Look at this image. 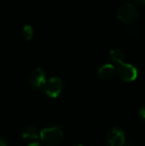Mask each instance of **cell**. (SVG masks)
<instances>
[{
  "mask_svg": "<svg viewBox=\"0 0 145 146\" xmlns=\"http://www.w3.org/2000/svg\"><path fill=\"white\" fill-rule=\"evenodd\" d=\"M39 137L44 145L56 146L62 142L63 134L60 128L56 127H51L44 128L39 133Z\"/></svg>",
  "mask_w": 145,
  "mask_h": 146,
  "instance_id": "1",
  "label": "cell"
},
{
  "mask_svg": "<svg viewBox=\"0 0 145 146\" xmlns=\"http://www.w3.org/2000/svg\"><path fill=\"white\" fill-rule=\"evenodd\" d=\"M117 17L123 23L133 24L138 18V10L134 5L126 3L117 9Z\"/></svg>",
  "mask_w": 145,
  "mask_h": 146,
  "instance_id": "2",
  "label": "cell"
},
{
  "mask_svg": "<svg viewBox=\"0 0 145 146\" xmlns=\"http://www.w3.org/2000/svg\"><path fill=\"white\" fill-rule=\"evenodd\" d=\"M63 89V81L59 77H52L48 81H46L44 91L46 95L50 98H57Z\"/></svg>",
  "mask_w": 145,
  "mask_h": 146,
  "instance_id": "3",
  "label": "cell"
},
{
  "mask_svg": "<svg viewBox=\"0 0 145 146\" xmlns=\"http://www.w3.org/2000/svg\"><path fill=\"white\" fill-rule=\"evenodd\" d=\"M105 142L108 146H123L125 145V133L121 128L113 127L107 133Z\"/></svg>",
  "mask_w": 145,
  "mask_h": 146,
  "instance_id": "4",
  "label": "cell"
},
{
  "mask_svg": "<svg viewBox=\"0 0 145 146\" xmlns=\"http://www.w3.org/2000/svg\"><path fill=\"white\" fill-rule=\"evenodd\" d=\"M117 74L119 77L126 82L133 81L138 77L137 68L130 63H122L117 69Z\"/></svg>",
  "mask_w": 145,
  "mask_h": 146,
  "instance_id": "5",
  "label": "cell"
},
{
  "mask_svg": "<svg viewBox=\"0 0 145 146\" xmlns=\"http://www.w3.org/2000/svg\"><path fill=\"white\" fill-rule=\"evenodd\" d=\"M28 82L30 86L34 89H41L44 88L46 80L45 74L42 68H36L32 69L28 76Z\"/></svg>",
  "mask_w": 145,
  "mask_h": 146,
  "instance_id": "6",
  "label": "cell"
},
{
  "mask_svg": "<svg viewBox=\"0 0 145 146\" xmlns=\"http://www.w3.org/2000/svg\"><path fill=\"white\" fill-rule=\"evenodd\" d=\"M116 74L115 68L113 64L106 63L103 66H101L98 69V75L101 79L105 80H112Z\"/></svg>",
  "mask_w": 145,
  "mask_h": 146,
  "instance_id": "7",
  "label": "cell"
},
{
  "mask_svg": "<svg viewBox=\"0 0 145 146\" xmlns=\"http://www.w3.org/2000/svg\"><path fill=\"white\" fill-rule=\"evenodd\" d=\"M22 137L28 140H36L39 137V133L36 127L32 126H28L23 129Z\"/></svg>",
  "mask_w": 145,
  "mask_h": 146,
  "instance_id": "8",
  "label": "cell"
},
{
  "mask_svg": "<svg viewBox=\"0 0 145 146\" xmlns=\"http://www.w3.org/2000/svg\"><path fill=\"white\" fill-rule=\"evenodd\" d=\"M109 58L115 63L122 64L125 62L126 56H125V53L121 50H120V49H114V50H112L109 52Z\"/></svg>",
  "mask_w": 145,
  "mask_h": 146,
  "instance_id": "9",
  "label": "cell"
},
{
  "mask_svg": "<svg viewBox=\"0 0 145 146\" xmlns=\"http://www.w3.org/2000/svg\"><path fill=\"white\" fill-rule=\"evenodd\" d=\"M21 33L26 40H31L33 37V28L31 25H25L22 27Z\"/></svg>",
  "mask_w": 145,
  "mask_h": 146,
  "instance_id": "10",
  "label": "cell"
},
{
  "mask_svg": "<svg viewBox=\"0 0 145 146\" xmlns=\"http://www.w3.org/2000/svg\"><path fill=\"white\" fill-rule=\"evenodd\" d=\"M128 34L134 38H139L142 35V31L138 27H132L128 29Z\"/></svg>",
  "mask_w": 145,
  "mask_h": 146,
  "instance_id": "11",
  "label": "cell"
},
{
  "mask_svg": "<svg viewBox=\"0 0 145 146\" xmlns=\"http://www.w3.org/2000/svg\"><path fill=\"white\" fill-rule=\"evenodd\" d=\"M138 115H139L140 119H141L144 122H145V105L142 106V107L139 109V110H138Z\"/></svg>",
  "mask_w": 145,
  "mask_h": 146,
  "instance_id": "12",
  "label": "cell"
},
{
  "mask_svg": "<svg viewBox=\"0 0 145 146\" xmlns=\"http://www.w3.org/2000/svg\"><path fill=\"white\" fill-rule=\"evenodd\" d=\"M0 146H8L7 142L3 139H1V138H0Z\"/></svg>",
  "mask_w": 145,
  "mask_h": 146,
  "instance_id": "13",
  "label": "cell"
},
{
  "mask_svg": "<svg viewBox=\"0 0 145 146\" xmlns=\"http://www.w3.org/2000/svg\"><path fill=\"white\" fill-rule=\"evenodd\" d=\"M138 4H145V0H134Z\"/></svg>",
  "mask_w": 145,
  "mask_h": 146,
  "instance_id": "14",
  "label": "cell"
},
{
  "mask_svg": "<svg viewBox=\"0 0 145 146\" xmlns=\"http://www.w3.org/2000/svg\"><path fill=\"white\" fill-rule=\"evenodd\" d=\"M27 146H42L39 143H38V142H34V143H32V144H30V145H28Z\"/></svg>",
  "mask_w": 145,
  "mask_h": 146,
  "instance_id": "15",
  "label": "cell"
},
{
  "mask_svg": "<svg viewBox=\"0 0 145 146\" xmlns=\"http://www.w3.org/2000/svg\"><path fill=\"white\" fill-rule=\"evenodd\" d=\"M121 2H123V3L126 4V3H130V2H131L132 0H121Z\"/></svg>",
  "mask_w": 145,
  "mask_h": 146,
  "instance_id": "16",
  "label": "cell"
},
{
  "mask_svg": "<svg viewBox=\"0 0 145 146\" xmlns=\"http://www.w3.org/2000/svg\"><path fill=\"white\" fill-rule=\"evenodd\" d=\"M123 146H132V145H129V144H125Z\"/></svg>",
  "mask_w": 145,
  "mask_h": 146,
  "instance_id": "17",
  "label": "cell"
},
{
  "mask_svg": "<svg viewBox=\"0 0 145 146\" xmlns=\"http://www.w3.org/2000/svg\"><path fill=\"white\" fill-rule=\"evenodd\" d=\"M73 146H83L82 145H73Z\"/></svg>",
  "mask_w": 145,
  "mask_h": 146,
  "instance_id": "18",
  "label": "cell"
}]
</instances>
